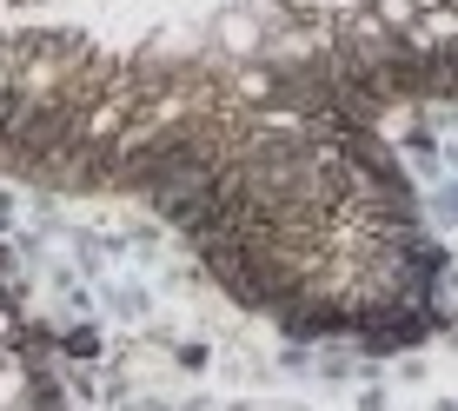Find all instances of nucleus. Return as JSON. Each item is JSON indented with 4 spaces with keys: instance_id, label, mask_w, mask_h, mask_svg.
I'll use <instances>...</instances> for the list:
<instances>
[{
    "instance_id": "1",
    "label": "nucleus",
    "mask_w": 458,
    "mask_h": 411,
    "mask_svg": "<svg viewBox=\"0 0 458 411\" xmlns=\"http://www.w3.org/2000/svg\"><path fill=\"white\" fill-rule=\"evenodd\" d=\"M0 172L147 199L286 339L399 352L445 325V252L378 120L286 60L0 34Z\"/></svg>"
},
{
    "instance_id": "2",
    "label": "nucleus",
    "mask_w": 458,
    "mask_h": 411,
    "mask_svg": "<svg viewBox=\"0 0 458 411\" xmlns=\"http://www.w3.org/2000/svg\"><path fill=\"white\" fill-rule=\"evenodd\" d=\"M252 54L306 67L378 120L399 100L458 93V0H286Z\"/></svg>"
}]
</instances>
